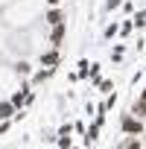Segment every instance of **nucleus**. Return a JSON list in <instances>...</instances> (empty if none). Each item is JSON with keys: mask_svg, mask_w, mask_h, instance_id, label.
I'll list each match as a JSON object with an SVG mask.
<instances>
[{"mask_svg": "<svg viewBox=\"0 0 146 149\" xmlns=\"http://www.w3.org/2000/svg\"><path fill=\"white\" fill-rule=\"evenodd\" d=\"M97 137H99V123H94L91 129H85V146L97 143Z\"/></svg>", "mask_w": 146, "mask_h": 149, "instance_id": "423d86ee", "label": "nucleus"}, {"mask_svg": "<svg viewBox=\"0 0 146 149\" xmlns=\"http://www.w3.org/2000/svg\"><path fill=\"white\" fill-rule=\"evenodd\" d=\"M64 29H67V26H64V21L53 26V32H50V41H53V47H61V41H64Z\"/></svg>", "mask_w": 146, "mask_h": 149, "instance_id": "7ed1b4c3", "label": "nucleus"}, {"mask_svg": "<svg viewBox=\"0 0 146 149\" xmlns=\"http://www.w3.org/2000/svg\"><path fill=\"white\" fill-rule=\"evenodd\" d=\"M53 73H56V67H47L44 64V70H38L35 76H32V82H47V79H53Z\"/></svg>", "mask_w": 146, "mask_h": 149, "instance_id": "0eeeda50", "label": "nucleus"}, {"mask_svg": "<svg viewBox=\"0 0 146 149\" xmlns=\"http://www.w3.org/2000/svg\"><path fill=\"white\" fill-rule=\"evenodd\" d=\"M9 132V120H0V134H6Z\"/></svg>", "mask_w": 146, "mask_h": 149, "instance_id": "aec40b11", "label": "nucleus"}, {"mask_svg": "<svg viewBox=\"0 0 146 149\" xmlns=\"http://www.w3.org/2000/svg\"><path fill=\"white\" fill-rule=\"evenodd\" d=\"M140 100H146V91H143V94H140Z\"/></svg>", "mask_w": 146, "mask_h": 149, "instance_id": "4be33fe9", "label": "nucleus"}, {"mask_svg": "<svg viewBox=\"0 0 146 149\" xmlns=\"http://www.w3.org/2000/svg\"><path fill=\"white\" fill-rule=\"evenodd\" d=\"M131 29H134V24H131V21H126V24H120V32H117V35H129Z\"/></svg>", "mask_w": 146, "mask_h": 149, "instance_id": "4468645a", "label": "nucleus"}, {"mask_svg": "<svg viewBox=\"0 0 146 149\" xmlns=\"http://www.w3.org/2000/svg\"><path fill=\"white\" fill-rule=\"evenodd\" d=\"M15 70L21 73V76H29V70H32V64H29V61H18V64H15Z\"/></svg>", "mask_w": 146, "mask_h": 149, "instance_id": "9d476101", "label": "nucleus"}, {"mask_svg": "<svg viewBox=\"0 0 146 149\" xmlns=\"http://www.w3.org/2000/svg\"><path fill=\"white\" fill-rule=\"evenodd\" d=\"M120 129H123L126 134H140V132H143V123H140V117L126 114V117H123V123H120Z\"/></svg>", "mask_w": 146, "mask_h": 149, "instance_id": "f257e3e1", "label": "nucleus"}, {"mask_svg": "<svg viewBox=\"0 0 146 149\" xmlns=\"http://www.w3.org/2000/svg\"><path fill=\"white\" fill-rule=\"evenodd\" d=\"M70 132H73V126H70V123H64V126L58 129V134H70Z\"/></svg>", "mask_w": 146, "mask_h": 149, "instance_id": "6ab92c4d", "label": "nucleus"}, {"mask_svg": "<svg viewBox=\"0 0 146 149\" xmlns=\"http://www.w3.org/2000/svg\"><path fill=\"white\" fill-rule=\"evenodd\" d=\"M15 105H12V100H3V102H0V120H12L15 117Z\"/></svg>", "mask_w": 146, "mask_h": 149, "instance_id": "20e7f679", "label": "nucleus"}, {"mask_svg": "<svg viewBox=\"0 0 146 149\" xmlns=\"http://www.w3.org/2000/svg\"><path fill=\"white\" fill-rule=\"evenodd\" d=\"M117 32H120V24H108L105 26V38H114Z\"/></svg>", "mask_w": 146, "mask_h": 149, "instance_id": "f8f14e48", "label": "nucleus"}, {"mask_svg": "<svg viewBox=\"0 0 146 149\" xmlns=\"http://www.w3.org/2000/svg\"><path fill=\"white\" fill-rule=\"evenodd\" d=\"M131 114H137V117H146V100H137V102H134V108H131Z\"/></svg>", "mask_w": 146, "mask_h": 149, "instance_id": "1a4fd4ad", "label": "nucleus"}, {"mask_svg": "<svg viewBox=\"0 0 146 149\" xmlns=\"http://www.w3.org/2000/svg\"><path fill=\"white\" fill-rule=\"evenodd\" d=\"M102 105H105V108H114V105H117V94H108V100H105Z\"/></svg>", "mask_w": 146, "mask_h": 149, "instance_id": "f3484780", "label": "nucleus"}, {"mask_svg": "<svg viewBox=\"0 0 146 149\" xmlns=\"http://www.w3.org/2000/svg\"><path fill=\"white\" fill-rule=\"evenodd\" d=\"M76 67H79V70H76V76H79V79H85V76H91V64H88L85 58H82V61H79Z\"/></svg>", "mask_w": 146, "mask_h": 149, "instance_id": "6e6552de", "label": "nucleus"}, {"mask_svg": "<svg viewBox=\"0 0 146 149\" xmlns=\"http://www.w3.org/2000/svg\"><path fill=\"white\" fill-rule=\"evenodd\" d=\"M56 143H58L61 149H70V143H73V140H70V134H58V140H56Z\"/></svg>", "mask_w": 146, "mask_h": 149, "instance_id": "ddd939ff", "label": "nucleus"}, {"mask_svg": "<svg viewBox=\"0 0 146 149\" xmlns=\"http://www.w3.org/2000/svg\"><path fill=\"white\" fill-rule=\"evenodd\" d=\"M131 24H134V26H146V12L140 9V12H137V15L131 18Z\"/></svg>", "mask_w": 146, "mask_h": 149, "instance_id": "9b49d317", "label": "nucleus"}, {"mask_svg": "<svg viewBox=\"0 0 146 149\" xmlns=\"http://www.w3.org/2000/svg\"><path fill=\"white\" fill-rule=\"evenodd\" d=\"M61 3V0H47V6H58Z\"/></svg>", "mask_w": 146, "mask_h": 149, "instance_id": "412c9836", "label": "nucleus"}, {"mask_svg": "<svg viewBox=\"0 0 146 149\" xmlns=\"http://www.w3.org/2000/svg\"><path fill=\"white\" fill-rule=\"evenodd\" d=\"M120 146H123V149H140L143 143H140V140H123Z\"/></svg>", "mask_w": 146, "mask_h": 149, "instance_id": "2eb2a0df", "label": "nucleus"}, {"mask_svg": "<svg viewBox=\"0 0 146 149\" xmlns=\"http://www.w3.org/2000/svg\"><path fill=\"white\" fill-rule=\"evenodd\" d=\"M61 21H64V15H61L56 6H50L47 15H44V24H47V26H56V24H61Z\"/></svg>", "mask_w": 146, "mask_h": 149, "instance_id": "f03ea898", "label": "nucleus"}, {"mask_svg": "<svg viewBox=\"0 0 146 149\" xmlns=\"http://www.w3.org/2000/svg\"><path fill=\"white\" fill-rule=\"evenodd\" d=\"M105 6H108V9H120V6H123V0H108Z\"/></svg>", "mask_w": 146, "mask_h": 149, "instance_id": "a211bd4d", "label": "nucleus"}, {"mask_svg": "<svg viewBox=\"0 0 146 149\" xmlns=\"http://www.w3.org/2000/svg\"><path fill=\"white\" fill-rule=\"evenodd\" d=\"M123 53H126L123 47H114V53H111V61H120V58H123Z\"/></svg>", "mask_w": 146, "mask_h": 149, "instance_id": "dca6fc26", "label": "nucleus"}, {"mask_svg": "<svg viewBox=\"0 0 146 149\" xmlns=\"http://www.w3.org/2000/svg\"><path fill=\"white\" fill-rule=\"evenodd\" d=\"M41 64H47V67H56V64H58V50L41 53Z\"/></svg>", "mask_w": 146, "mask_h": 149, "instance_id": "39448f33", "label": "nucleus"}]
</instances>
